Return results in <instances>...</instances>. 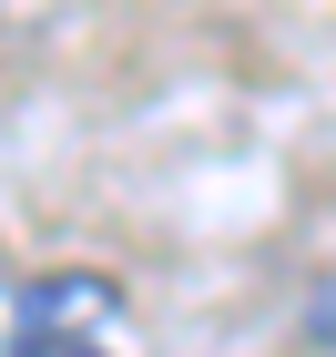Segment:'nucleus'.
I'll list each match as a JSON object with an SVG mask.
<instances>
[{
    "label": "nucleus",
    "instance_id": "f257e3e1",
    "mask_svg": "<svg viewBox=\"0 0 336 357\" xmlns=\"http://www.w3.org/2000/svg\"><path fill=\"white\" fill-rule=\"evenodd\" d=\"M102 275H0V357H122Z\"/></svg>",
    "mask_w": 336,
    "mask_h": 357
},
{
    "label": "nucleus",
    "instance_id": "f03ea898",
    "mask_svg": "<svg viewBox=\"0 0 336 357\" xmlns=\"http://www.w3.org/2000/svg\"><path fill=\"white\" fill-rule=\"evenodd\" d=\"M306 337H316V347H336V286H326V296L306 306Z\"/></svg>",
    "mask_w": 336,
    "mask_h": 357
}]
</instances>
